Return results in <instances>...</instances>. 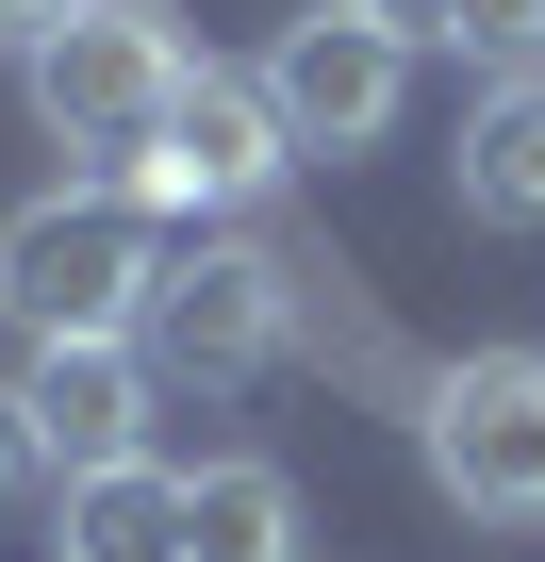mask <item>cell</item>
I'll list each match as a JSON object with an SVG mask.
<instances>
[{
    "label": "cell",
    "mask_w": 545,
    "mask_h": 562,
    "mask_svg": "<svg viewBox=\"0 0 545 562\" xmlns=\"http://www.w3.org/2000/svg\"><path fill=\"white\" fill-rule=\"evenodd\" d=\"M116 199L198 215V232H298V133L264 116V67H182V100L116 166Z\"/></svg>",
    "instance_id": "cell-3"
},
{
    "label": "cell",
    "mask_w": 545,
    "mask_h": 562,
    "mask_svg": "<svg viewBox=\"0 0 545 562\" xmlns=\"http://www.w3.org/2000/svg\"><path fill=\"white\" fill-rule=\"evenodd\" d=\"M18 480H50V463H34V414H18V381H0V496H18Z\"/></svg>",
    "instance_id": "cell-12"
},
{
    "label": "cell",
    "mask_w": 545,
    "mask_h": 562,
    "mask_svg": "<svg viewBox=\"0 0 545 562\" xmlns=\"http://www.w3.org/2000/svg\"><path fill=\"white\" fill-rule=\"evenodd\" d=\"M50 18H67V0H0V50H34V34H50Z\"/></svg>",
    "instance_id": "cell-14"
},
{
    "label": "cell",
    "mask_w": 545,
    "mask_h": 562,
    "mask_svg": "<svg viewBox=\"0 0 545 562\" xmlns=\"http://www.w3.org/2000/svg\"><path fill=\"white\" fill-rule=\"evenodd\" d=\"M446 50H463L479 83H529V67H545V0H446Z\"/></svg>",
    "instance_id": "cell-11"
},
{
    "label": "cell",
    "mask_w": 545,
    "mask_h": 562,
    "mask_svg": "<svg viewBox=\"0 0 545 562\" xmlns=\"http://www.w3.org/2000/svg\"><path fill=\"white\" fill-rule=\"evenodd\" d=\"M446 199H463L479 232H545V67H529V83H479V100H463Z\"/></svg>",
    "instance_id": "cell-8"
},
{
    "label": "cell",
    "mask_w": 545,
    "mask_h": 562,
    "mask_svg": "<svg viewBox=\"0 0 545 562\" xmlns=\"http://www.w3.org/2000/svg\"><path fill=\"white\" fill-rule=\"evenodd\" d=\"M149 281H166V248H149V199H116V182H67V199L0 215V315H18V348L149 331Z\"/></svg>",
    "instance_id": "cell-1"
},
{
    "label": "cell",
    "mask_w": 545,
    "mask_h": 562,
    "mask_svg": "<svg viewBox=\"0 0 545 562\" xmlns=\"http://www.w3.org/2000/svg\"><path fill=\"white\" fill-rule=\"evenodd\" d=\"M50 562H182V480H149V463L67 480L50 496Z\"/></svg>",
    "instance_id": "cell-10"
},
{
    "label": "cell",
    "mask_w": 545,
    "mask_h": 562,
    "mask_svg": "<svg viewBox=\"0 0 545 562\" xmlns=\"http://www.w3.org/2000/svg\"><path fill=\"white\" fill-rule=\"evenodd\" d=\"M18 414H34V463L50 480H116L149 463V414H166V364L116 331V348H34L18 364Z\"/></svg>",
    "instance_id": "cell-7"
},
{
    "label": "cell",
    "mask_w": 545,
    "mask_h": 562,
    "mask_svg": "<svg viewBox=\"0 0 545 562\" xmlns=\"http://www.w3.org/2000/svg\"><path fill=\"white\" fill-rule=\"evenodd\" d=\"M397 100H413V34L348 18V0L282 18V50H264V116L298 133V166H348V149H381V133H397Z\"/></svg>",
    "instance_id": "cell-6"
},
{
    "label": "cell",
    "mask_w": 545,
    "mask_h": 562,
    "mask_svg": "<svg viewBox=\"0 0 545 562\" xmlns=\"http://www.w3.org/2000/svg\"><path fill=\"white\" fill-rule=\"evenodd\" d=\"M182 562H298V480L282 463H198L182 480Z\"/></svg>",
    "instance_id": "cell-9"
},
{
    "label": "cell",
    "mask_w": 545,
    "mask_h": 562,
    "mask_svg": "<svg viewBox=\"0 0 545 562\" xmlns=\"http://www.w3.org/2000/svg\"><path fill=\"white\" fill-rule=\"evenodd\" d=\"M133 348H149L166 381H198V397L264 381V364L298 348V232H198V248H166Z\"/></svg>",
    "instance_id": "cell-4"
},
{
    "label": "cell",
    "mask_w": 545,
    "mask_h": 562,
    "mask_svg": "<svg viewBox=\"0 0 545 562\" xmlns=\"http://www.w3.org/2000/svg\"><path fill=\"white\" fill-rule=\"evenodd\" d=\"M182 34H166V0H67V18L18 50V83H34V133L83 166V182H116L149 133H166V100H182Z\"/></svg>",
    "instance_id": "cell-2"
},
{
    "label": "cell",
    "mask_w": 545,
    "mask_h": 562,
    "mask_svg": "<svg viewBox=\"0 0 545 562\" xmlns=\"http://www.w3.org/2000/svg\"><path fill=\"white\" fill-rule=\"evenodd\" d=\"M348 18H381V34H413V50H446V0H348Z\"/></svg>",
    "instance_id": "cell-13"
},
{
    "label": "cell",
    "mask_w": 545,
    "mask_h": 562,
    "mask_svg": "<svg viewBox=\"0 0 545 562\" xmlns=\"http://www.w3.org/2000/svg\"><path fill=\"white\" fill-rule=\"evenodd\" d=\"M413 463L479 529H545V348H463L413 381Z\"/></svg>",
    "instance_id": "cell-5"
}]
</instances>
